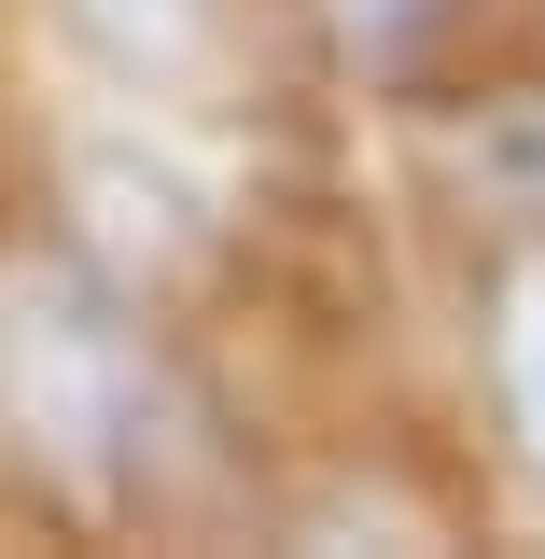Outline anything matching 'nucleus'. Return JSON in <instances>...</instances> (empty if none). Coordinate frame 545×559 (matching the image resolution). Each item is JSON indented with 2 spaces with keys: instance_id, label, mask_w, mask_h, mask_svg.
<instances>
[{
  "instance_id": "obj_2",
  "label": "nucleus",
  "mask_w": 545,
  "mask_h": 559,
  "mask_svg": "<svg viewBox=\"0 0 545 559\" xmlns=\"http://www.w3.org/2000/svg\"><path fill=\"white\" fill-rule=\"evenodd\" d=\"M503 406H518V433H532V462H545V266L503 294Z\"/></svg>"
},
{
  "instance_id": "obj_3",
  "label": "nucleus",
  "mask_w": 545,
  "mask_h": 559,
  "mask_svg": "<svg viewBox=\"0 0 545 559\" xmlns=\"http://www.w3.org/2000/svg\"><path fill=\"white\" fill-rule=\"evenodd\" d=\"M419 14H434V0H349V28H378V43H392V28H419Z\"/></svg>"
},
{
  "instance_id": "obj_1",
  "label": "nucleus",
  "mask_w": 545,
  "mask_h": 559,
  "mask_svg": "<svg viewBox=\"0 0 545 559\" xmlns=\"http://www.w3.org/2000/svg\"><path fill=\"white\" fill-rule=\"evenodd\" d=\"M14 392L43 406V433H57V448H98V419H112V349L84 336L70 308H43V322L14 336Z\"/></svg>"
}]
</instances>
